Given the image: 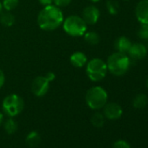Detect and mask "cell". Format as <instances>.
I'll return each mask as SVG.
<instances>
[{
  "label": "cell",
  "instance_id": "6da1fadb",
  "mask_svg": "<svg viewBox=\"0 0 148 148\" xmlns=\"http://www.w3.org/2000/svg\"><path fill=\"white\" fill-rule=\"evenodd\" d=\"M64 13L61 8L54 5L44 6L39 12L37 18V22L40 29L46 32H51L58 29L64 22Z\"/></svg>",
  "mask_w": 148,
  "mask_h": 148
},
{
  "label": "cell",
  "instance_id": "7a4b0ae2",
  "mask_svg": "<svg viewBox=\"0 0 148 148\" xmlns=\"http://www.w3.org/2000/svg\"><path fill=\"white\" fill-rule=\"evenodd\" d=\"M107 70L114 76H122L126 73L130 67L131 60L126 53L114 52L111 54L106 60Z\"/></svg>",
  "mask_w": 148,
  "mask_h": 148
},
{
  "label": "cell",
  "instance_id": "3957f363",
  "mask_svg": "<svg viewBox=\"0 0 148 148\" xmlns=\"http://www.w3.org/2000/svg\"><path fill=\"white\" fill-rule=\"evenodd\" d=\"M63 30L71 37H82L87 32V24L78 15H71L64 19Z\"/></svg>",
  "mask_w": 148,
  "mask_h": 148
},
{
  "label": "cell",
  "instance_id": "277c9868",
  "mask_svg": "<svg viewBox=\"0 0 148 148\" xmlns=\"http://www.w3.org/2000/svg\"><path fill=\"white\" fill-rule=\"evenodd\" d=\"M106 63L99 58H92L86 64V72L88 79L92 82H99L103 80L107 74Z\"/></svg>",
  "mask_w": 148,
  "mask_h": 148
},
{
  "label": "cell",
  "instance_id": "5b68a950",
  "mask_svg": "<svg viewBox=\"0 0 148 148\" xmlns=\"http://www.w3.org/2000/svg\"><path fill=\"white\" fill-rule=\"evenodd\" d=\"M86 105L92 110H99L107 103L108 95L106 91L99 86L91 87L86 93Z\"/></svg>",
  "mask_w": 148,
  "mask_h": 148
},
{
  "label": "cell",
  "instance_id": "8992f818",
  "mask_svg": "<svg viewBox=\"0 0 148 148\" xmlns=\"http://www.w3.org/2000/svg\"><path fill=\"white\" fill-rule=\"evenodd\" d=\"M24 99H22V97L15 93L6 96L2 103L4 112L11 118L16 117L20 114L24 109Z\"/></svg>",
  "mask_w": 148,
  "mask_h": 148
},
{
  "label": "cell",
  "instance_id": "52a82bcc",
  "mask_svg": "<svg viewBox=\"0 0 148 148\" xmlns=\"http://www.w3.org/2000/svg\"><path fill=\"white\" fill-rule=\"evenodd\" d=\"M50 89V82L45 76L36 77L32 83V92L36 97L45 96Z\"/></svg>",
  "mask_w": 148,
  "mask_h": 148
},
{
  "label": "cell",
  "instance_id": "ba28073f",
  "mask_svg": "<svg viewBox=\"0 0 148 148\" xmlns=\"http://www.w3.org/2000/svg\"><path fill=\"white\" fill-rule=\"evenodd\" d=\"M81 17L87 24V25H92L99 21L100 12L95 5H88L83 10Z\"/></svg>",
  "mask_w": 148,
  "mask_h": 148
},
{
  "label": "cell",
  "instance_id": "9c48e42d",
  "mask_svg": "<svg viewBox=\"0 0 148 148\" xmlns=\"http://www.w3.org/2000/svg\"><path fill=\"white\" fill-rule=\"evenodd\" d=\"M104 108V116L105 118L111 119V120H115L119 119L122 114H123V110L122 107L117 104V103H106V106L103 107Z\"/></svg>",
  "mask_w": 148,
  "mask_h": 148
},
{
  "label": "cell",
  "instance_id": "30bf717a",
  "mask_svg": "<svg viewBox=\"0 0 148 148\" xmlns=\"http://www.w3.org/2000/svg\"><path fill=\"white\" fill-rule=\"evenodd\" d=\"M135 15L141 24H148V0H141L136 6Z\"/></svg>",
  "mask_w": 148,
  "mask_h": 148
},
{
  "label": "cell",
  "instance_id": "8fae6325",
  "mask_svg": "<svg viewBox=\"0 0 148 148\" xmlns=\"http://www.w3.org/2000/svg\"><path fill=\"white\" fill-rule=\"evenodd\" d=\"M129 56L132 58H134V59H142L144 58L146 54H147V48L145 45L143 44H140V43H134V44H132L128 52Z\"/></svg>",
  "mask_w": 148,
  "mask_h": 148
},
{
  "label": "cell",
  "instance_id": "7c38bea8",
  "mask_svg": "<svg viewBox=\"0 0 148 148\" xmlns=\"http://www.w3.org/2000/svg\"><path fill=\"white\" fill-rule=\"evenodd\" d=\"M87 57L82 51H75L70 56V63L76 68H82L87 63Z\"/></svg>",
  "mask_w": 148,
  "mask_h": 148
},
{
  "label": "cell",
  "instance_id": "4fadbf2b",
  "mask_svg": "<svg viewBox=\"0 0 148 148\" xmlns=\"http://www.w3.org/2000/svg\"><path fill=\"white\" fill-rule=\"evenodd\" d=\"M131 45H132L131 40L125 36L119 37L114 43V47L117 50V51L122 53H127Z\"/></svg>",
  "mask_w": 148,
  "mask_h": 148
},
{
  "label": "cell",
  "instance_id": "5bb4252c",
  "mask_svg": "<svg viewBox=\"0 0 148 148\" xmlns=\"http://www.w3.org/2000/svg\"><path fill=\"white\" fill-rule=\"evenodd\" d=\"M16 22V18L11 12L5 11V12H2L0 14V23L5 27L12 26Z\"/></svg>",
  "mask_w": 148,
  "mask_h": 148
},
{
  "label": "cell",
  "instance_id": "9a60e30c",
  "mask_svg": "<svg viewBox=\"0 0 148 148\" xmlns=\"http://www.w3.org/2000/svg\"><path fill=\"white\" fill-rule=\"evenodd\" d=\"M40 140H41L40 135L36 131H32L26 136V138H25L26 144L28 145V146H30L32 148H34V147L38 146L39 145V143H40Z\"/></svg>",
  "mask_w": 148,
  "mask_h": 148
},
{
  "label": "cell",
  "instance_id": "2e32d148",
  "mask_svg": "<svg viewBox=\"0 0 148 148\" xmlns=\"http://www.w3.org/2000/svg\"><path fill=\"white\" fill-rule=\"evenodd\" d=\"M148 104V98L144 93H139L133 99L132 106L136 109H143Z\"/></svg>",
  "mask_w": 148,
  "mask_h": 148
},
{
  "label": "cell",
  "instance_id": "e0dca14e",
  "mask_svg": "<svg viewBox=\"0 0 148 148\" xmlns=\"http://www.w3.org/2000/svg\"><path fill=\"white\" fill-rule=\"evenodd\" d=\"M84 39L85 41L90 45H96L100 41V37L99 33L95 32H86L84 34Z\"/></svg>",
  "mask_w": 148,
  "mask_h": 148
},
{
  "label": "cell",
  "instance_id": "ac0fdd59",
  "mask_svg": "<svg viewBox=\"0 0 148 148\" xmlns=\"http://www.w3.org/2000/svg\"><path fill=\"white\" fill-rule=\"evenodd\" d=\"M91 123L93 126L97 128H100L105 124V116L100 112H95L91 118Z\"/></svg>",
  "mask_w": 148,
  "mask_h": 148
},
{
  "label": "cell",
  "instance_id": "d6986e66",
  "mask_svg": "<svg viewBox=\"0 0 148 148\" xmlns=\"http://www.w3.org/2000/svg\"><path fill=\"white\" fill-rule=\"evenodd\" d=\"M4 127H5L6 133H8V134H13L18 131V124L12 118L8 119L5 122Z\"/></svg>",
  "mask_w": 148,
  "mask_h": 148
},
{
  "label": "cell",
  "instance_id": "ffe728a7",
  "mask_svg": "<svg viewBox=\"0 0 148 148\" xmlns=\"http://www.w3.org/2000/svg\"><path fill=\"white\" fill-rule=\"evenodd\" d=\"M106 8L111 15H116L119 10V5L116 0H108L106 2Z\"/></svg>",
  "mask_w": 148,
  "mask_h": 148
},
{
  "label": "cell",
  "instance_id": "44dd1931",
  "mask_svg": "<svg viewBox=\"0 0 148 148\" xmlns=\"http://www.w3.org/2000/svg\"><path fill=\"white\" fill-rule=\"evenodd\" d=\"M3 8L7 12H12L17 8L18 5L19 0H2Z\"/></svg>",
  "mask_w": 148,
  "mask_h": 148
},
{
  "label": "cell",
  "instance_id": "7402d4cb",
  "mask_svg": "<svg viewBox=\"0 0 148 148\" xmlns=\"http://www.w3.org/2000/svg\"><path fill=\"white\" fill-rule=\"evenodd\" d=\"M138 36L142 39H148V24H141V26L138 32Z\"/></svg>",
  "mask_w": 148,
  "mask_h": 148
},
{
  "label": "cell",
  "instance_id": "603a6c76",
  "mask_svg": "<svg viewBox=\"0 0 148 148\" xmlns=\"http://www.w3.org/2000/svg\"><path fill=\"white\" fill-rule=\"evenodd\" d=\"M112 148H131V145L127 141L120 139L113 143Z\"/></svg>",
  "mask_w": 148,
  "mask_h": 148
},
{
  "label": "cell",
  "instance_id": "cb8c5ba5",
  "mask_svg": "<svg viewBox=\"0 0 148 148\" xmlns=\"http://www.w3.org/2000/svg\"><path fill=\"white\" fill-rule=\"evenodd\" d=\"M71 2V0H53V5L58 8H64L68 6Z\"/></svg>",
  "mask_w": 148,
  "mask_h": 148
},
{
  "label": "cell",
  "instance_id": "d4e9b609",
  "mask_svg": "<svg viewBox=\"0 0 148 148\" xmlns=\"http://www.w3.org/2000/svg\"><path fill=\"white\" fill-rule=\"evenodd\" d=\"M45 77L46 78V79L51 83V82H52V81H54L55 80V79H56V74L53 72V71H48L45 75Z\"/></svg>",
  "mask_w": 148,
  "mask_h": 148
},
{
  "label": "cell",
  "instance_id": "484cf974",
  "mask_svg": "<svg viewBox=\"0 0 148 148\" xmlns=\"http://www.w3.org/2000/svg\"><path fill=\"white\" fill-rule=\"evenodd\" d=\"M5 82V75L4 71L0 69V89L4 86Z\"/></svg>",
  "mask_w": 148,
  "mask_h": 148
},
{
  "label": "cell",
  "instance_id": "4316f807",
  "mask_svg": "<svg viewBox=\"0 0 148 148\" xmlns=\"http://www.w3.org/2000/svg\"><path fill=\"white\" fill-rule=\"evenodd\" d=\"M38 1H39V4L43 6L53 5V0H38Z\"/></svg>",
  "mask_w": 148,
  "mask_h": 148
},
{
  "label": "cell",
  "instance_id": "83f0119b",
  "mask_svg": "<svg viewBox=\"0 0 148 148\" xmlns=\"http://www.w3.org/2000/svg\"><path fill=\"white\" fill-rule=\"evenodd\" d=\"M3 120H4V115H3V113L0 112V125H1V124L3 123Z\"/></svg>",
  "mask_w": 148,
  "mask_h": 148
},
{
  "label": "cell",
  "instance_id": "f1b7e54d",
  "mask_svg": "<svg viewBox=\"0 0 148 148\" xmlns=\"http://www.w3.org/2000/svg\"><path fill=\"white\" fill-rule=\"evenodd\" d=\"M3 10H4V8H3V5H2V2L0 1V14H1V13L3 12Z\"/></svg>",
  "mask_w": 148,
  "mask_h": 148
},
{
  "label": "cell",
  "instance_id": "f546056e",
  "mask_svg": "<svg viewBox=\"0 0 148 148\" xmlns=\"http://www.w3.org/2000/svg\"><path fill=\"white\" fill-rule=\"evenodd\" d=\"M90 1H92V2H93V3H98V2L100 1V0H90Z\"/></svg>",
  "mask_w": 148,
  "mask_h": 148
},
{
  "label": "cell",
  "instance_id": "4dcf8cb0",
  "mask_svg": "<svg viewBox=\"0 0 148 148\" xmlns=\"http://www.w3.org/2000/svg\"><path fill=\"white\" fill-rule=\"evenodd\" d=\"M146 86L148 87V78H147V79H146Z\"/></svg>",
  "mask_w": 148,
  "mask_h": 148
},
{
  "label": "cell",
  "instance_id": "1f68e13d",
  "mask_svg": "<svg viewBox=\"0 0 148 148\" xmlns=\"http://www.w3.org/2000/svg\"><path fill=\"white\" fill-rule=\"evenodd\" d=\"M125 1H128V0H125Z\"/></svg>",
  "mask_w": 148,
  "mask_h": 148
}]
</instances>
